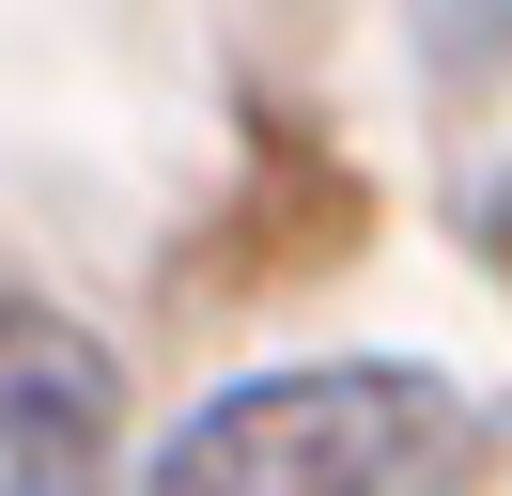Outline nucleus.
<instances>
[{"instance_id": "nucleus-1", "label": "nucleus", "mask_w": 512, "mask_h": 496, "mask_svg": "<svg viewBox=\"0 0 512 496\" xmlns=\"http://www.w3.org/2000/svg\"><path fill=\"white\" fill-rule=\"evenodd\" d=\"M450 450V388L404 357H326V372H249L187 403L140 465V496H419Z\"/></svg>"}, {"instance_id": "nucleus-2", "label": "nucleus", "mask_w": 512, "mask_h": 496, "mask_svg": "<svg viewBox=\"0 0 512 496\" xmlns=\"http://www.w3.org/2000/svg\"><path fill=\"white\" fill-rule=\"evenodd\" d=\"M109 434H125L109 341L47 295H0V496H109Z\"/></svg>"}]
</instances>
